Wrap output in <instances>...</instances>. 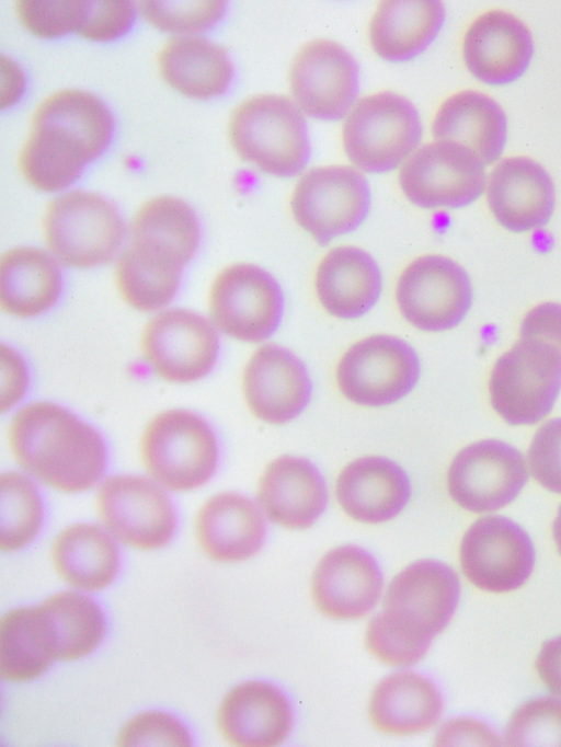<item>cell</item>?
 Here are the masks:
<instances>
[{"instance_id": "obj_1", "label": "cell", "mask_w": 561, "mask_h": 747, "mask_svg": "<svg viewBox=\"0 0 561 747\" xmlns=\"http://www.w3.org/2000/svg\"><path fill=\"white\" fill-rule=\"evenodd\" d=\"M199 241V219L187 203L173 196L147 202L133 218L128 243L116 264L125 301L145 312L170 303Z\"/></svg>"}, {"instance_id": "obj_2", "label": "cell", "mask_w": 561, "mask_h": 747, "mask_svg": "<svg viewBox=\"0 0 561 747\" xmlns=\"http://www.w3.org/2000/svg\"><path fill=\"white\" fill-rule=\"evenodd\" d=\"M114 118L94 94L61 90L36 107L31 133L19 154V169L35 188L70 186L112 140Z\"/></svg>"}, {"instance_id": "obj_3", "label": "cell", "mask_w": 561, "mask_h": 747, "mask_svg": "<svg viewBox=\"0 0 561 747\" xmlns=\"http://www.w3.org/2000/svg\"><path fill=\"white\" fill-rule=\"evenodd\" d=\"M9 445L23 470L65 493L90 490L106 468L107 451L101 434L51 402H33L14 414Z\"/></svg>"}, {"instance_id": "obj_4", "label": "cell", "mask_w": 561, "mask_h": 747, "mask_svg": "<svg viewBox=\"0 0 561 747\" xmlns=\"http://www.w3.org/2000/svg\"><path fill=\"white\" fill-rule=\"evenodd\" d=\"M460 595L457 573L436 560H420L390 583L385 611L370 622L403 641L423 657L433 637L453 618Z\"/></svg>"}, {"instance_id": "obj_5", "label": "cell", "mask_w": 561, "mask_h": 747, "mask_svg": "<svg viewBox=\"0 0 561 747\" xmlns=\"http://www.w3.org/2000/svg\"><path fill=\"white\" fill-rule=\"evenodd\" d=\"M229 136L241 159L274 176L298 174L310 158L306 120L286 96L262 94L241 103L231 116Z\"/></svg>"}, {"instance_id": "obj_6", "label": "cell", "mask_w": 561, "mask_h": 747, "mask_svg": "<svg viewBox=\"0 0 561 747\" xmlns=\"http://www.w3.org/2000/svg\"><path fill=\"white\" fill-rule=\"evenodd\" d=\"M141 457L149 474L174 492L195 490L215 473L219 445L211 426L186 410H169L147 426Z\"/></svg>"}, {"instance_id": "obj_7", "label": "cell", "mask_w": 561, "mask_h": 747, "mask_svg": "<svg viewBox=\"0 0 561 747\" xmlns=\"http://www.w3.org/2000/svg\"><path fill=\"white\" fill-rule=\"evenodd\" d=\"M43 226L53 254L76 268L108 263L125 237V223L117 207L101 194L80 189L50 202Z\"/></svg>"}, {"instance_id": "obj_8", "label": "cell", "mask_w": 561, "mask_h": 747, "mask_svg": "<svg viewBox=\"0 0 561 747\" xmlns=\"http://www.w3.org/2000/svg\"><path fill=\"white\" fill-rule=\"evenodd\" d=\"M421 137L417 110L407 97L393 92H378L359 100L342 130L348 159L370 173L396 169L416 148Z\"/></svg>"}, {"instance_id": "obj_9", "label": "cell", "mask_w": 561, "mask_h": 747, "mask_svg": "<svg viewBox=\"0 0 561 747\" xmlns=\"http://www.w3.org/2000/svg\"><path fill=\"white\" fill-rule=\"evenodd\" d=\"M561 390V356L534 338L519 340L495 361L489 380L494 411L511 425L549 414Z\"/></svg>"}, {"instance_id": "obj_10", "label": "cell", "mask_w": 561, "mask_h": 747, "mask_svg": "<svg viewBox=\"0 0 561 747\" xmlns=\"http://www.w3.org/2000/svg\"><path fill=\"white\" fill-rule=\"evenodd\" d=\"M419 357L405 341L387 334L365 337L341 357L336 383L351 402L370 407L398 402L415 387Z\"/></svg>"}, {"instance_id": "obj_11", "label": "cell", "mask_w": 561, "mask_h": 747, "mask_svg": "<svg viewBox=\"0 0 561 747\" xmlns=\"http://www.w3.org/2000/svg\"><path fill=\"white\" fill-rule=\"evenodd\" d=\"M370 204L364 175L346 165L308 171L297 183L291 211L297 223L325 244L355 230L366 218Z\"/></svg>"}, {"instance_id": "obj_12", "label": "cell", "mask_w": 561, "mask_h": 747, "mask_svg": "<svg viewBox=\"0 0 561 747\" xmlns=\"http://www.w3.org/2000/svg\"><path fill=\"white\" fill-rule=\"evenodd\" d=\"M396 299L402 317L427 332L455 327L468 313L472 287L467 272L447 256L415 258L401 273Z\"/></svg>"}, {"instance_id": "obj_13", "label": "cell", "mask_w": 561, "mask_h": 747, "mask_svg": "<svg viewBox=\"0 0 561 747\" xmlns=\"http://www.w3.org/2000/svg\"><path fill=\"white\" fill-rule=\"evenodd\" d=\"M405 197L422 208H458L484 191V164L468 148L436 140L419 148L399 172Z\"/></svg>"}, {"instance_id": "obj_14", "label": "cell", "mask_w": 561, "mask_h": 747, "mask_svg": "<svg viewBox=\"0 0 561 747\" xmlns=\"http://www.w3.org/2000/svg\"><path fill=\"white\" fill-rule=\"evenodd\" d=\"M209 308L215 324L225 334L256 343L270 337L278 327L284 296L268 272L240 263L217 275L210 289Z\"/></svg>"}, {"instance_id": "obj_15", "label": "cell", "mask_w": 561, "mask_h": 747, "mask_svg": "<svg viewBox=\"0 0 561 747\" xmlns=\"http://www.w3.org/2000/svg\"><path fill=\"white\" fill-rule=\"evenodd\" d=\"M96 508L108 531L136 549H160L175 533L173 503L161 487L144 476L107 478L99 489Z\"/></svg>"}, {"instance_id": "obj_16", "label": "cell", "mask_w": 561, "mask_h": 747, "mask_svg": "<svg viewBox=\"0 0 561 747\" xmlns=\"http://www.w3.org/2000/svg\"><path fill=\"white\" fill-rule=\"evenodd\" d=\"M528 478L526 461L513 446L483 439L462 448L447 471V490L466 510H497L519 494Z\"/></svg>"}, {"instance_id": "obj_17", "label": "cell", "mask_w": 561, "mask_h": 747, "mask_svg": "<svg viewBox=\"0 0 561 747\" xmlns=\"http://www.w3.org/2000/svg\"><path fill=\"white\" fill-rule=\"evenodd\" d=\"M460 564L466 577L480 589L506 593L530 576L535 550L526 531L503 516H485L465 532Z\"/></svg>"}, {"instance_id": "obj_18", "label": "cell", "mask_w": 561, "mask_h": 747, "mask_svg": "<svg viewBox=\"0 0 561 747\" xmlns=\"http://www.w3.org/2000/svg\"><path fill=\"white\" fill-rule=\"evenodd\" d=\"M218 335L205 317L170 309L153 317L142 335V352L153 371L178 383L204 378L218 357Z\"/></svg>"}, {"instance_id": "obj_19", "label": "cell", "mask_w": 561, "mask_h": 747, "mask_svg": "<svg viewBox=\"0 0 561 747\" xmlns=\"http://www.w3.org/2000/svg\"><path fill=\"white\" fill-rule=\"evenodd\" d=\"M289 80L299 110L313 118L336 120L357 96L358 66L340 44L317 39L297 53Z\"/></svg>"}, {"instance_id": "obj_20", "label": "cell", "mask_w": 561, "mask_h": 747, "mask_svg": "<svg viewBox=\"0 0 561 747\" xmlns=\"http://www.w3.org/2000/svg\"><path fill=\"white\" fill-rule=\"evenodd\" d=\"M242 387L251 412L268 424L296 418L311 397V380L302 361L275 344L254 352L244 368Z\"/></svg>"}, {"instance_id": "obj_21", "label": "cell", "mask_w": 561, "mask_h": 747, "mask_svg": "<svg viewBox=\"0 0 561 747\" xmlns=\"http://www.w3.org/2000/svg\"><path fill=\"white\" fill-rule=\"evenodd\" d=\"M382 591V574L364 549L346 544L327 552L312 576V598L327 617L358 619L369 613Z\"/></svg>"}, {"instance_id": "obj_22", "label": "cell", "mask_w": 561, "mask_h": 747, "mask_svg": "<svg viewBox=\"0 0 561 747\" xmlns=\"http://www.w3.org/2000/svg\"><path fill=\"white\" fill-rule=\"evenodd\" d=\"M294 724L289 698L276 685L249 680L231 689L218 711V727L233 746L272 747L284 743Z\"/></svg>"}, {"instance_id": "obj_23", "label": "cell", "mask_w": 561, "mask_h": 747, "mask_svg": "<svg viewBox=\"0 0 561 747\" xmlns=\"http://www.w3.org/2000/svg\"><path fill=\"white\" fill-rule=\"evenodd\" d=\"M486 199L496 221L513 232L545 226L556 194L550 175L536 161L512 157L500 161L486 183Z\"/></svg>"}, {"instance_id": "obj_24", "label": "cell", "mask_w": 561, "mask_h": 747, "mask_svg": "<svg viewBox=\"0 0 561 747\" xmlns=\"http://www.w3.org/2000/svg\"><path fill=\"white\" fill-rule=\"evenodd\" d=\"M534 53L530 32L514 15L489 11L468 28L462 44L467 69L486 84H507L527 69Z\"/></svg>"}, {"instance_id": "obj_25", "label": "cell", "mask_w": 561, "mask_h": 747, "mask_svg": "<svg viewBox=\"0 0 561 747\" xmlns=\"http://www.w3.org/2000/svg\"><path fill=\"white\" fill-rule=\"evenodd\" d=\"M336 499L352 519L380 524L398 516L411 495L405 471L382 456H365L350 462L339 474Z\"/></svg>"}, {"instance_id": "obj_26", "label": "cell", "mask_w": 561, "mask_h": 747, "mask_svg": "<svg viewBox=\"0 0 561 747\" xmlns=\"http://www.w3.org/2000/svg\"><path fill=\"white\" fill-rule=\"evenodd\" d=\"M257 501L271 521L290 529H305L323 514L328 492L311 461L285 455L273 460L264 471Z\"/></svg>"}, {"instance_id": "obj_27", "label": "cell", "mask_w": 561, "mask_h": 747, "mask_svg": "<svg viewBox=\"0 0 561 747\" xmlns=\"http://www.w3.org/2000/svg\"><path fill=\"white\" fill-rule=\"evenodd\" d=\"M196 538L203 552L218 562H240L254 556L266 537L257 505L236 492L211 496L199 509Z\"/></svg>"}, {"instance_id": "obj_28", "label": "cell", "mask_w": 561, "mask_h": 747, "mask_svg": "<svg viewBox=\"0 0 561 747\" xmlns=\"http://www.w3.org/2000/svg\"><path fill=\"white\" fill-rule=\"evenodd\" d=\"M317 297L331 315L356 319L368 312L379 298L381 274L366 251L344 245L321 260L314 279Z\"/></svg>"}, {"instance_id": "obj_29", "label": "cell", "mask_w": 561, "mask_h": 747, "mask_svg": "<svg viewBox=\"0 0 561 747\" xmlns=\"http://www.w3.org/2000/svg\"><path fill=\"white\" fill-rule=\"evenodd\" d=\"M506 130L502 107L478 91H461L449 96L438 108L432 126L436 140L468 148L484 165L502 154Z\"/></svg>"}, {"instance_id": "obj_30", "label": "cell", "mask_w": 561, "mask_h": 747, "mask_svg": "<svg viewBox=\"0 0 561 747\" xmlns=\"http://www.w3.org/2000/svg\"><path fill=\"white\" fill-rule=\"evenodd\" d=\"M444 708L438 687L415 671H398L374 689L369 716L374 726L391 735H411L431 728Z\"/></svg>"}, {"instance_id": "obj_31", "label": "cell", "mask_w": 561, "mask_h": 747, "mask_svg": "<svg viewBox=\"0 0 561 747\" xmlns=\"http://www.w3.org/2000/svg\"><path fill=\"white\" fill-rule=\"evenodd\" d=\"M158 64L162 78L173 89L201 100L226 93L234 74L226 49L196 36L170 39L160 50Z\"/></svg>"}, {"instance_id": "obj_32", "label": "cell", "mask_w": 561, "mask_h": 747, "mask_svg": "<svg viewBox=\"0 0 561 747\" xmlns=\"http://www.w3.org/2000/svg\"><path fill=\"white\" fill-rule=\"evenodd\" d=\"M51 561L59 577L71 587L98 591L117 576L121 554L115 540L102 527L78 522L56 537Z\"/></svg>"}, {"instance_id": "obj_33", "label": "cell", "mask_w": 561, "mask_h": 747, "mask_svg": "<svg viewBox=\"0 0 561 747\" xmlns=\"http://www.w3.org/2000/svg\"><path fill=\"white\" fill-rule=\"evenodd\" d=\"M444 19V5L437 0L382 1L370 23V45L386 60H409L434 41Z\"/></svg>"}, {"instance_id": "obj_34", "label": "cell", "mask_w": 561, "mask_h": 747, "mask_svg": "<svg viewBox=\"0 0 561 747\" xmlns=\"http://www.w3.org/2000/svg\"><path fill=\"white\" fill-rule=\"evenodd\" d=\"M62 277L55 258L36 248H15L0 260V304L9 314L32 318L60 296Z\"/></svg>"}, {"instance_id": "obj_35", "label": "cell", "mask_w": 561, "mask_h": 747, "mask_svg": "<svg viewBox=\"0 0 561 747\" xmlns=\"http://www.w3.org/2000/svg\"><path fill=\"white\" fill-rule=\"evenodd\" d=\"M58 659L49 619L38 606L20 607L0 620V674L10 682L31 681Z\"/></svg>"}, {"instance_id": "obj_36", "label": "cell", "mask_w": 561, "mask_h": 747, "mask_svg": "<svg viewBox=\"0 0 561 747\" xmlns=\"http://www.w3.org/2000/svg\"><path fill=\"white\" fill-rule=\"evenodd\" d=\"M39 605L49 619L58 659H80L91 654L102 642L106 629L105 616L90 596L61 591Z\"/></svg>"}, {"instance_id": "obj_37", "label": "cell", "mask_w": 561, "mask_h": 747, "mask_svg": "<svg viewBox=\"0 0 561 747\" xmlns=\"http://www.w3.org/2000/svg\"><path fill=\"white\" fill-rule=\"evenodd\" d=\"M0 548L18 551L38 535L44 518L41 494L34 482L19 472L1 474Z\"/></svg>"}, {"instance_id": "obj_38", "label": "cell", "mask_w": 561, "mask_h": 747, "mask_svg": "<svg viewBox=\"0 0 561 747\" xmlns=\"http://www.w3.org/2000/svg\"><path fill=\"white\" fill-rule=\"evenodd\" d=\"M508 746H561V699L539 697L520 705L506 731Z\"/></svg>"}, {"instance_id": "obj_39", "label": "cell", "mask_w": 561, "mask_h": 747, "mask_svg": "<svg viewBox=\"0 0 561 747\" xmlns=\"http://www.w3.org/2000/svg\"><path fill=\"white\" fill-rule=\"evenodd\" d=\"M142 16L161 31L195 33L217 24L226 13L225 1H141Z\"/></svg>"}, {"instance_id": "obj_40", "label": "cell", "mask_w": 561, "mask_h": 747, "mask_svg": "<svg viewBox=\"0 0 561 747\" xmlns=\"http://www.w3.org/2000/svg\"><path fill=\"white\" fill-rule=\"evenodd\" d=\"M16 15L22 25L35 36L55 38L83 25L91 1H15Z\"/></svg>"}, {"instance_id": "obj_41", "label": "cell", "mask_w": 561, "mask_h": 747, "mask_svg": "<svg viewBox=\"0 0 561 747\" xmlns=\"http://www.w3.org/2000/svg\"><path fill=\"white\" fill-rule=\"evenodd\" d=\"M117 745L190 747L193 738L175 716L162 711H147L130 719L117 736Z\"/></svg>"}, {"instance_id": "obj_42", "label": "cell", "mask_w": 561, "mask_h": 747, "mask_svg": "<svg viewBox=\"0 0 561 747\" xmlns=\"http://www.w3.org/2000/svg\"><path fill=\"white\" fill-rule=\"evenodd\" d=\"M530 472L545 489L561 494V417L536 432L528 450Z\"/></svg>"}, {"instance_id": "obj_43", "label": "cell", "mask_w": 561, "mask_h": 747, "mask_svg": "<svg viewBox=\"0 0 561 747\" xmlns=\"http://www.w3.org/2000/svg\"><path fill=\"white\" fill-rule=\"evenodd\" d=\"M135 18L136 7L133 1H91L88 16L78 33L91 41H114L130 30Z\"/></svg>"}, {"instance_id": "obj_44", "label": "cell", "mask_w": 561, "mask_h": 747, "mask_svg": "<svg viewBox=\"0 0 561 747\" xmlns=\"http://www.w3.org/2000/svg\"><path fill=\"white\" fill-rule=\"evenodd\" d=\"M519 337L541 341L561 356V303L543 302L528 311L522 321Z\"/></svg>"}, {"instance_id": "obj_45", "label": "cell", "mask_w": 561, "mask_h": 747, "mask_svg": "<svg viewBox=\"0 0 561 747\" xmlns=\"http://www.w3.org/2000/svg\"><path fill=\"white\" fill-rule=\"evenodd\" d=\"M500 742V737L486 724L470 717H457L446 722L435 738L437 746L501 745Z\"/></svg>"}, {"instance_id": "obj_46", "label": "cell", "mask_w": 561, "mask_h": 747, "mask_svg": "<svg viewBox=\"0 0 561 747\" xmlns=\"http://www.w3.org/2000/svg\"><path fill=\"white\" fill-rule=\"evenodd\" d=\"M536 669L550 691L561 696V635L543 643L536 659Z\"/></svg>"}, {"instance_id": "obj_47", "label": "cell", "mask_w": 561, "mask_h": 747, "mask_svg": "<svg viewBox=\"0 0 561 747\" xmlns=\"http://www.w3.org/2000/svg\"><path fill=\"white\" fill-rule=\"evenodd\" d=\"M5 349V347L3 346ZM7 352V349H5ZM8 364H9V377H8V391L3 394L2 399V411L10 409L16 403L23 395V392L18 387L16 382L25 389L27 383V375L25 373V368L22 359L12 349L8 348Z\"/></svg>"}, {"instance_id": "obj_48", "label": "cell", "mask_w": 561, "mask_h": 747, "mask_svg": "<svg viewBox=\"0 0 561 747\" xmlns=\"http://www.w3.org/2000/svg\"><path fill=\"white\" fill-rule=\"evenodd\" d=\"M9 61V66L7 67L8 72H9V90L3 93L2 96V107H5L8 105H11L14 103L16 99H19V95L21 94L22 87H23V74L21 70L15 66L14 62L11 60ZM3 64V62H2ZM4 65V64H3Z\"/></svg>"}, {"instance_id": "obj_49", "label": "cell", "mask_w": 561, "mask_h": 747, "mask_svg": "<svg viewBox=\"0 0 561 747\" xmlns=\"http://www.w3.org/2000/svg\"><path fill=\"white\" fill-rule=\"evenodd\" d=\"M552 536L557 548L561 554V505L552 524Z\"/></svg>"}]
</instances>
